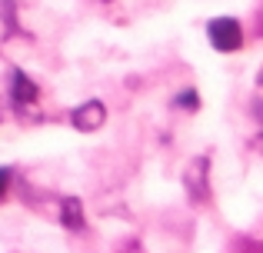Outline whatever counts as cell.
<instances>
[{
    "instance_id": "1",
    "label": "cell",
    "mask_w": 263,
    "mask_h": 253,
    "mask_svg": "<svg viewBox=\"0 0 263 253\" xmlns=\"http://www.w3.org/2000/svg\"><path fill=\"white\" fill-rule=\"evenodd\" d=\"M206 37H210L213 50L220 53H233L243 47V24L237 17H213L206 24Z\"/></svg>"
},
{
    "instance_id": "2",
    "label": "cell",
    "mask_w": 263,
    "mask_h": 253,
    "mask_svg": "<svg viewBox=\"0 0 263 253\" xmlns=\"http://www.w3.org/2000/svg\"><path fill=\"white\" fill-rule=\"evenodd\" d=\"M206 173H210V157H197V160L186 167V173H183V187H186V193H190L193 203H206L210 200Z\"/></svg>"
},
{
    "instance_id": "3",
    "label": "cell",
    "mask_w": 263,
    "mask_h": 253,
    "mask_svg": "<svg viewBox=\"0 0 263 253\" xmlns=\"http://www.w3.org/2000/svg\"><path fill=\"white\" fill-rule=\"evenodd\" d=\"M37 97H40V87L33 84L24 70H13L10 73V104H13V110L27 113L33 104H37Z\"/></svg>"
},
{
    "instance_id": "4",
    "label": "cell",
    "mask_w": 263,
    "mask_h": 253,
    "mask_svg": "<svg viewBox=\"0 0 263 253\" xmlns=\"http://www.w3.org/2000/svg\"><path fill=\"white\" fill-rule=\"evenodd\" d=\"M70 124L80 130V133H93V130H100L107 124V107L100 104V100H87V104H80L77 110L70 113Z\"/></svg>"
},
{
    "instance_id": "5",
    "label": "cell",
    "mask_w": 263,
    "mask_h": 253,
    "mask_svg": "<svg viewBox=\"0 0 263 253\" xmlns=\"http://www.w3.org/2000/svg\"><path fill=\"white\" fill-rule=\"evenodd\" d=\"M60 223H64V230H73V233H84L87 230L84 203L77 197H60Z\"/></svg>"
},
{
    "instance_id": "6",
    "label": "cell",
    "mask_w": 263,
    "mask_h": 253,
    "mask_svg": "<svg viewBox=\"0 0 263 253\" xmlns=\"http://www.w3.org/2000/svg\"><path fill=\"white\" fill-rule=\"evenodd\" d=\"M174 107H177V110H197V107H200V97H197V90H193V87L180 90L177 97H174Z\"/></svg>"
},
{
    "instance_id": "7",
    "label": "cell",
    "mask_w": 263,
    "mask_h": 253,
    "mask_svg": "<svg viewBox=\"0 0 263 253\" xmlns=\"http://www.w3.org/2000/svg\"><path fill=\"white\" fill-rule=\"evenodd\" d=\"M240 253H263V240L243 237V240H240Z\"/></svg>"
},
{
    "instance_id": "8",
    "label": "cell",
    "mask_w": 263,
    "mask_h": 253,
    "mask_svg": "<svg viewBox=\"0 0 263 253\" xmlns=\"http://www.w3.org/2000/svg\"><path fill=\"white\" fill-rule=\"evenodd\" d=\"M10 180H13V170H10V167H0V200L7 197V187H10Z\"/></svg>"
},
{
    "instance_id": "9",
    "label": "cell",
    "mask_w": 263,
    "mask_h": 253,
    "mask_svg": "<svg viewBox=\"0 0 263 253\" xmlns=\"http://www.w3.org/2000/svg\"><path fill=\"white\" fill-rule=\"evenodd\" d=\"M257 147H260V150H263V137H257Z\"/></svg>"
},
{
    "instance_id": "10",
    "label": "cell",
    "mask_w": 263,
    "mask_h": 253,
    "mask_svg": "<svg viewBox=\"0 0 263 253\" xmlns=\"http://www.w3.org/2000/svg\"><path fill=\"white\" fill-rule=\"evenodd\" d=\"M257 84H260V87H263V73H260V77H257Z\"/></svg>"
}]
</instances>
